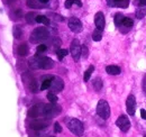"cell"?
Returning a JSON list of instances; mask_svg holds the SVG:
<instances>
[{"instance_id":"obj_1","label":"cell","mask_w":146,"mask_h":137,"mask_svg":"<svg viewBox=\"0 0 146 137\" xmlns=\"http://www.w3.org/2000/svg\"><path fill=\"white\" fill-rule=\"evenodd\" d=\"M50 36V33L47 31V28L45 27H37L33 31V33L31 34L29 41L32 43H40L44 42L45 39H47Z\"/></svg>"},{"instance_id":"obj_2","label":"cell","mask_w":146,"mask_h":137,"mask_svg":"<svg viewBox=\"0 0 146 137\" xmlns=\"http://www.w3.org/2000/svg\"><path fill=\"white\" fill-rule=\"evenodd\" d=\"M68 128L70 129V132L74 134L75 136H82L84 133V126L83 124L76 118H72L69 120L68 122Z\"/></svg>"},{"instance_id":"obj_3","label":"cell","mask_w":146,"mask_h":137,"mask_svg":"<svg viewBox=\"0 0 146 137\" xmlns=\"http://www.w3.org/2000/svg\"><path fill=\"white\" fill-rule=\"evenodd\" d=\"M97 114L102 119H108L110 117L109 103L106 100H99V102L97 104Z\"/></svg>"},{"instance_id":"obj_4","label":"cell","mask_w":146,"mask_h":137,"mask_svg":"<svg viewBox=\"0 0 146 137\" xmlns=\"http://www.w3.org/2000/svg\"><path fill=\"white\" fill-rule=\"evenodd\" d=\"M62 111L61 107L55 104V103H50V104H45L44 106V114L43 116H45L46 118H54L55 116L60 115Z\"/></svg>"},{"instance_id":"obj_5","label":"cell","mask_w":146,"mask_h":137,"mask_svg":"<svg viewBox=\"0 0 146 137\" xmlns=\"http://www.w3.org/2000/svg\"><path fill=\"white\" fill-rule=\"evenodd\" d=\"M70 52H71V55H72L73 60L74 61H78L82 54V46L79 42V39H73L72 43H71V46H70Z\"/></svg>"},{"instance_id":"obj_6","label":"cell","mask_w":146,"mask_h":137,"mask_svg":"<svg viewBox=\"0 0 146 137\" xmlns=\"http://www.w3.org/2000/svg\"><path fill=\"white\" fill-rule=\"evenodd\" d=\"M116 126H117L121 132L126 133V132L129 130V128H130V121H129L127 116L121 115V116L118 117V119L116 120Z\"/></svg>"},{"instance_id":"obj_7","label":"cell","mask_w":146,"mask_h":137,"mask_svg":"<svg viewBox=\"0 0 146 137\" xmlns=\"http://www.w3.org/2000/svg\"><path fill=\"white\" fill-rule=\"evenodd\" d=\"M68 25H69V28L71 29V32L75 33V34L82 32L83 26H82V23H81V20L79 18L71 17L69 19V21H68Z\"/></svg>"},{"instance_id":"obj_8","label":"cell","mask_w":146,"mask_h":137,"mask_svg":"<svg viewBox=\"0 0 146 137\" xmlns=\"http://www.w3.org/2000/svg\"><path fill=\"white\" fill-rule=\"evenodd\" d=\"M44 103H38V104H35L33 106L29 111H28V117L31 118H37L39 116H43L44 114Z\"/></svg>"},{"instance_id":"obj_9","label":"cell","mask_w":146,"mask_h":137,"mask_svg":"<svg viewBox=\"0 0 146 137\" xmlns=\"http://www.w3.org/2000/svg\"><path fill=\"white\" fill-rule=\"evenodd\" d=\"M126 109L129 116H134L136 111V99L133 94H129L126 100Z\"/></svg>"},{"instance_id":"obj_10","label":"cell","mask_w":146,"mask_h":137,"mask_svg":"<svg viewBox=\"0 0 146 137\" xmlns=\"http://www.w3.org/2000/svg\"><path fill=\"white\" fill-rule=\"evenodd\" d=\"M64 88V82L61 78L58 76H54L53 80H52V84H51V89H52V92H61Z\"/></svg>"},{"instance_id":"obj_11","label":"cell","mask_w":146,"mask_h":137,"mask_svg":"<svg viewBox=\"0 0 146 137\" xmlns=\"http://www.w3.org/2000/svg\"><path fill=\"white\" fill-rule=\"evenodd\" d=\"M53 67H54V61L51 57H47V56H40L39 57V68L50 70Z\"/></svg>"},{"instance_id":"obj_12","label":"cell","mask_w":146,"mask_h":137,"mask_svg":"<svg viewBox=\"0 0 146 137\" xmlns=\"http://www.w3.org/2000/svg\"><path fill=\"white\" fill-rule=\"evenodd\" d=\"M105 15L101 13V11H98L96 15H94V25L97 27V29H100V31H104L105 28Z\"/></svg>"},{"instance_id":"obj_13","label":"cell","mask_w":146,"mask_h":137,"mask_svg":"<svg viewBox=\"0 0 146 137\" xmlns=\"http://www.w3.org/2000/svg\"><path fill=\"white\" fill-rule=\"evenodd\" d=\"M31 128L32 129H35V130H40V129H44L48 126V120L45 119H36L34 121L31 122Z\"/></svg>"},{"instance_id":"obj_14","label":"cell","mask_w":146,"mask_h":137,"mask_svg":"<svg viewBox=\"0 0 146 137\" xmlns=\"http://www.w3.org/2000/svg\"><path fill=\"white\" fill-rule=\"evenodd\" d=\"M107 3L110 7H119V8H127L129 6V0H107Z\"/></svg>"},{"instance_id":"obj_15","label":"cell","mask_w":146,"mask_h":137,"mask_svg":"<svg viewBox=\"0 0 146 137\" xmlns=\"http://www.w3.org/2000/svg\"><path fill=\"white\" fill-rule=\"evenodd\" d=\"M134 25V21L131 20V18H128V17H124L123 20H121V24L119 25V28L120 31H123V28H126V31H129Z\"/></svg>"},{"instance_id":"obj_16","label":"cell","mask_w":146,"mask_h":137,"mask_svg":"<svg viewBox=\"0 0 146 137\" xmlns=\"http://www.w3.org/2000/svg\"><path fill=\"white\" fill-rule=\"evenodd\" d=\"M39 55H36V56H33L32 59H29L28 61V65L29 68H33V70H38L39 68Z\"/></svg>"},{"instance_id":"obj_17","label":"cell","mask_w":146,"mask_h":137,"mask_svg":"<svg viewBox=\"0 0 146 137\" xmlns=\"http://www.w3.org/2000/svg\"><path fill=\"white\" fill-rule=\"evenodd\" d=\"M106 72L110 75H118L121 72V68L119 67H117V65H108L106 68Z\"/></svg>"},{"instance_id":"obj_18","label":"cell","mask_w":146,"mask_h":137,"mask_svg":"<svg viewBox=\"0 0 146 137\" xmlns=\"http://www.w3.org/2000/svg\"><path fill=\"white\" fill-rule=\"evenodd\" d=\"M17 53H18V55H20V56H26L28 54V45L26 43H21L18 46Z\"/></svg>"},{"instance_id":"obj_19","label":"cell","mask_w":146,"mask_h":137,"mask_svg":"<svg viewBox=\"0 0 146 137\" xmlns=\"http://www.w3.org/2000/svg\"><path fill=\"white\" fill-rule=\"evenodd\" d=\"M53 78H54V76H46V78H45V80L43 81V83H42V86H40V90H42V91H43V90H46V89H48V88H51Z\"/></svg>"},{"instance_id":"obj_20","label":"cell","mask_w":146,"mask_h":137,"mask_svg":"<svg viewBox=\"0 0 146 137\" xmlns=\"http://www.w3.org/2000/svg\"><path fill=\"white\" fill-rule=\"evenodd\" d=\"M36 23L48 26L50 25V18H47V16H45V15H38V16H36Z\"/></svg>"},{"instance_id":"obj_21","label":"cell","mask_w":146,"mask_h":137,"mask_svg":"<svg viewBox=\"0 0 146 137\" xmlns=\"http://www.w3.org/2000/svg\"><path fill=\"white\" fill-rule=\"evenodd\" d=\"M42 2H39V0H27V6L32 9H38L42 7Z\"/></svg>"},{"instance_id":"obj_22","label":"cell","mask_w":146,"mask_h":137,"mask_svg":"<svg viewBox=\"0 0 146 137\" xmlns=\"http://www.w3.org/2000/svg\"><path fill=\"white\" fill-rule=\"evenodd\" d=\"M72 5H76L78 7H82V2L80 0H66L65 3H64L66 9H70L72 7Z\"/></svg>"},{"instance_id":"obj_23","label":"cell","mask_w":146,"mask_h":137,"mask_svg":"<svg viewBox=\"0 0 146 137\" xmlns=\"http://www.w3.org/2000/svg\"><path fill=\"white\" fill-rule=\"evenodd\" d=\"M13 34H14V36H15L16 39H19V38L23 37V29H21V27H20L19 25H16V26L14 27V29H13Z\"/></svg>"},{"instance_id":"obj_24","label":"cell","mask_w":146,"mask_h":137,"mask_svg":"<svg viewBox=\"0 0 146 137\" xmlns=\"http://www.w3.org/2000/svg\"><path fill=\"white\" fill-rule=\"evenodd\" d=\"M135 16H136V18H138V19H143L146 16V9L143 8V7H139L138 9H136Z\"/></svg>"},{"instance_id":"obj_25","label":"cell","mask_w":146,"mask_h":137,"mask_svg":"<svg viewBox=\"0 0 146 137\" xmlns=\"http://www.w3.org/2000/svg\"><path fill=\"white\" fill-rule=\"evenodd\" d=\"M101 38H102V31L96 29V31L92 33V39H93L94 42H99V41H101Z\"/></svg>"},{"instance_id":"obj_26","label":"cell","mask_w":146,"mask_h":137,"mask_svg":"<svg viewBox=\"0 0 146 137\" xmlns=\"http://www.w3.org/2000/svg\"><path fill=\"white\" fill-rule=\"evenodd\" d=\"M69 54V52L68 50H64V49H58L57 51H56V55H57V59L60 60V61H62L66 55Z\"/></svg>"},{"instance_id":"obj_27","label":"cell","mask_w":146,"mask_h":137,"mask_svg":"<svg viewBox=\"0 0 146 137\" xmlns=\"http://www.w3.org/2000/svg\"><path fill=\"white\" fill-rule=\"evenodd\" d=\"M94 71V67L93 65H90L88 70H86V72H84V75H83V80L87 82V81H89V79H90V76H91L92 72Z\"/></svg>"},{"instance_id":"obj_28","label":"cell","mask_w":146,"mask_h":137,"mask_svg":"<svg viewBox=\"0 0 146 137\" xmlns=\"http://www.w3.org/2000/svg\"><path fill=\"white\" fill-rule=\"evenodd\" d=\"M26 21L28 23V24H34V23H36V16H35V14L34 13H28V14H26Z\"/></svg>"},{"instance_id":"obj_29","label":"cell","mask_w":146,"mask_h":137,"mask_svg":"<svg viewBox=\"0 0 146 137\" xmlns=\"http://www.w3.org/2000/svg\"><path fill=\"white\" fill-rule=\"evenodd\" d=\"M93 86H94V89L97 91H100L101 90V88H102V81H101L100 78H97V79L93 80Z\"/></svg>"},{"instance_id":"obj_30","label":"cell","mask_w":146,"mask_h":137,"mask_svg":"<svg viewBox=\"0 0 146 137\" xmlns=\"http://www.w3.org/2000/svg\"><path fill=\"white\" fill-rule=\"evenodd\" d=\"M124 17H125V16H123V14H120V13L116 14V16H115V24H116L117 27H119V25L121 24V20H123Z\"/></svg>"},{"instance_id":"obj_31","label":"cell","mask_w":146,"mask_h":137,"mask_svg":"<svg viewBox=\"0 0 146 137\" xmlns=\"http://www.w3.org/2000/svg\"><path fill=\"white\" fill-rule=\"evenodd\" d=\"M47 99H48V101L52 103H55L56 101H57V97H56V94H55L54 92H48L47 93Z\"/></svg>"},{"instance_id":"obj_32","label":"cell","mask_w":146,"mask_h":137,"mask_svg":"<svg viewBox=\"0 0 146 137\" xmlns=\"http://www.w3.org/2000/svg\"><path fill=\"white\" fill-rule=\"evenodd\" d=\"M29 89L32 92H37L38 91V88H37V83L35 80H32L31 83H29Z\"/></svg>"},{"instance_id":"obj_33","label":"cell","mask_w":146,"mask_h":137,"mask_svg":"<svg viewBox=\"0 0 146 137\" xmlns=\"http://www.w3.org/2000/svg\"><path fill=\"white\" fill-rule=\"evenodd\" d=\"M47 50V46L46 45H44V44H42V45H38L36 49V53L37 55H39L40 53H44V52Z\"/></svg>"},{"instance_id":"obj_34","label":"cell","mask_w":146,"mask_h":137,"mask_svg":"<svg viewBox=\"0 0 146 137\" xmlns=\"http://www.w3.org/2000/svg\"><path fill=\"white\" fill-rule=\"evenodd\" d=\"M48 16H50V17H54L53 19L56 20V21H63V20H64V18L62 17V16L56 15V14H53V13H52V14H48Z\"/></svg>"},{"instance_id":"obj_35","label":"cell","mask_w":146,"mask_h":137,"mask_svg":"<svg viewBox=\"0 0 146 137\" xmlns=\"http://www.w3.org/2000/svg\"><path fill=\"white\" fill-rule=\"evenodd\" d=\"M13 16H14L13 19H19V18L21 17V10H20V9L15 10V11H14V14H13Z\"/></svg>"},{"instance_id":"obj_36","label":"cell","mask_w":146,"mask_h":137,"mask_svg":"<svg viewBox=\"0 0 146 137\" xmlns=\"http://www.w3.org/2000/svg\"><path fill=\"white\" fill-rule=\"evenodd\" d=\"M134 3L138 7H143V6H146V0H135Z\"/></svg>"},{"instance_id":"obj_37","label":"cell","mask_w":146,"mask_h":137,"mask_svg":"<svg viewBox=\"0 0 146 137\" xmlns=\"http://www.w3.org/2000/svg\"><path fill=\"white\" fill-rule=\"evenodd\" d=\"M54 132L55 133H61L62 132V127L58 122H55L54 124Z\"/></svg>"},{"instance_id":"obj_38","label":"cell","mask_w":146,"mask_h":137,"mask_svg":"<svg viewBox=\"0 0 146 137\" xmlns=\"http://www.w3.org/2000/svg\"><path fill=\"white\" fill-rule=\"evenodd\" d=\"M82 55H83V57H88V49H87V46H82Z\"/></svg>"},{"instance_id":"obj_39","label":"cell","mask_w":146,"mask_h":137,"mask_svg":"<svg viewBox=\"0 0 146 137\" xmlns=\"http://www.w3.org/2000/svg\"><path fill=\"white\" fill-rule=\"evenodd\" d=\"M141 115H142V117L146 119V110L145 109H141Z\"/></svg>"},{"instance_id":"obj_40","label":"cell","mask_w":146,"mask_h":137,"mask_svg":"<svg viewBox=\"0 0 146 137\" xmlns=\"http://www.w3.org/2000/svg\"><path fill=\"white\" fill-rule=\"evenodd\" d=\"M143 90H144V92L146 93V75L145 78H144V80H143Z\"/></svg>"},{"instance_id":"obj_41","label":"cell","mask_w":146,"mask_h":137,"mask_svg":"<svg viewBox=\"0 0 146 137\" xmlns=\"http://www.w3.org/2000/svg\"><path fill=\"white\" fill-rule=\"evenodd\" d=\"M48 1H50V0H39V2H42L43 5H45V3H47Z\"/></svg>"},{"instance_id":"obj_42","label":"cell","mask_w":146,"mask_h":137,"mask_svg":"<svg viewBox=\"0 0 146 137\" xmlns=\"http://www.w3.org/2000/svg\"><path fill=\"white\" fill-rule=\"evenodd\" d=\"M144 137H146V134H145V135H144Z\"/></svg>"}]
</instances>
